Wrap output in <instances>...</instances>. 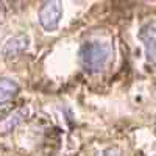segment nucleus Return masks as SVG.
Instances as JSON below:
<instances>
[{
  "instance_id": "f257e3e1",
  "label": "nucleus",
  "mask_w": 156,
  "mask_h": 156,
  "mask_svg": "<svg viewBox=\"0 0 156 156\" xmlns=\"http://www.w3.org/2000/svg\"><path fill=\"white\" fill-rule=\"evenodd\" d=\"M112 58V47L106 41L90 39L80 48V62L86 72L95 73L103 70Z\"/></svg>"
},
{
  "instance_id": "f03ea898",
  "label": "nucleus",
  "mask_w": 156,
  "mask_h": 156,
  "mask_svg": "<svg viewBox=\"0 0 156 156\" xmlns=\"http://www.w3.org/2000/svg\"><path fill=\"white\" fill-rule=\"evenodd\" d=\"M62 17V5L59 2H45L39 9V23L45 31H55Z\"/></svg>"
},
{
  "instance_id": "7ed1b4c3",
  "label": "nucleus",
  "mask_w": 156,
  "mask_h": 156,
  "mask_svg": "<svg viewBox=\"0 0 156 156\" xmlns=\"http://www.w3.org/2000/svg\"><path fill=\"white\" fill-rule=\"evenodd\" d=\"M139 39L144 45L147 61L156 66V19L142 25L139 30Z\"/></svg>"
},
{
  "instance_id": "20e7f679",
  "label": "nucleus",
  "mask_w": 156,
  "mask_h": 156,
  "mask_svg": "<svg viewBox=\"0 0 156 156\" xmlns=\"http://www.w3.org/2000/svg\"><path fill=\"white\" fill-rule=\"evenodd\" d=\"M28 47V36L25 34H16L9 37L6 44L2 48V55L5 58H11V56H16L19 53H22L23 50H27Z\"/></svg>"
},
{
  "instance_id": "39448f33",
  "label": "nucleus",
  "mask_w": 156,
  "mask_h": 156,
  "mask_svg": "<svg viewBox=\"0 0 156 156\" xmlns=\"http://www.w3.org/2000/svg\"><path fill=\"white\" fill-rule=\"evenodd\" d=\"M19 92V84L8 76H0V105L8 103Z\"/></svg>"
},
{
  "instance_id": "423d86ee",
  "label": "nucleus",
  "mask_w": 156,
  "mask_h": 156,
  "mask_svg": "<svg viewBox=\"0 0 156 156\" xmlns=\"http://www.w3.org/2000/svg\"><path fill=\"white\" fill-rule=\"evenodd\" d=\"M25 115H27V108L22 106L16 111H12L9 112L5 119L0 120V133H8L11 131L12 128H14L17 123L22 122V119H25Z\"/></svg>"
},
{
  "instance_id": "0eeeda50",
  "label": "nucleus",
  "mask_w": 156,
  "mask_h": 156,
  "mask_svg": "<svg viewBox=\"0 0 156 156\" xmlns=\"http://www.w3.org/2000/svg\"><path fill=\"white\" fill-rule=\"evenodd\" d=\"M100 156H122V151L117 148V147H109L106 150H103L100 153Z\"/></svg>"
},
{
  "instance_id": "6e6552de",
  "label": "nucleus",
  "mask_w": 156,
  "mask_h": 156,
  "mask_svg": "<svg viewBox=\"0 0 156 156\" xmlns=\"http://www.w3.org/2000/svg\"><path fill=\"white\" fill-rule=\"evenodd\" d=\"M153 156H156V153H154V154H153Z\"/></svg>"
},
{
  "instance_id": "1a4fd4ad",
  "label": "nucleus",
  "mask_w": 156,
  "mask_h": 156,
  "mask_svg": "<svg viewBox=\"0 0 156 156\" xmlns=\"http://www.w3.org/2000/svg\"><path fill=\"white\" fill-rule=\"evenodd\" d=\"M0 6H2V3H0Z\"/></svg>"
}]
</instances>
